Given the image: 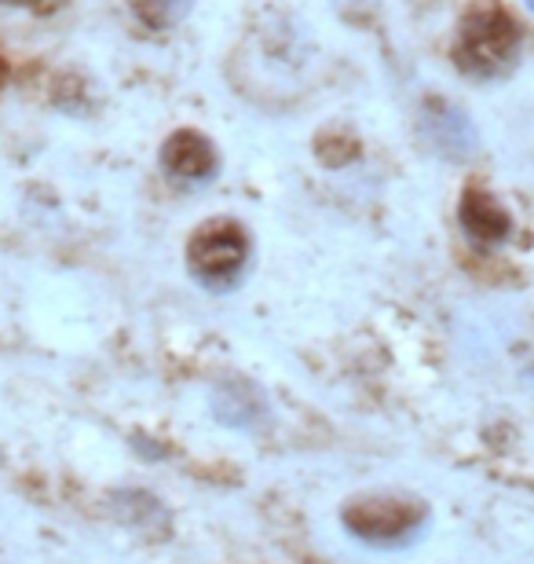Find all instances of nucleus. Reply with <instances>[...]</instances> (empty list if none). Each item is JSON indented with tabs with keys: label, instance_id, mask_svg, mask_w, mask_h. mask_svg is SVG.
<instances>
[{
	"label": "nucleus",
	"instance_id": "4",
	"mask_svg": "<svg viewBox=\"0 0 534 564\" xmlns=\"http://www.w3.org/2000/svg\"><path fill=\"white\" fill-rule=\"evenodd\" d=\"M417 132L422 140L443 158H472L480 147V132L469 121L461 107L447 104V99H425L422 115H417Z\"/></svg>",
	"mask_w": 534,
	"mask_h": 564
},
{
	"label": "nucleus",
	"instance_id": "5",
	"mask_svg": "<svg viewBox=\"0 0 534 564\" xmlns=\"http://www.w3.org/2000/svg\"><path fill=\"white\" fill-rule=\"evenodd\" d=\"M162 169L173 180L198 184V180L216 176V169H220V154H216V147L206 137H201V132L179 129L162 147Z\"/></svg>",
	"mask_w": 534,
	"mask_h": 564
},
{
	"label": "nucleus",
	"instance_id": "1",
	"mask_svg": "<svg viewBox=\"0 0 534 564\" xmlns=\"http://www.w3.org/2000/svg\"><path fill=\"white\" fill-rule=\"evenodd\" d=\"M520 26L502 4L487 0L461 19L458 41H454V63L472 77H498L516 63Z\"/></svg>",
	"mask_w": 534,
	"mask_h": 564
},
{
	"label": "nucleus",
	"instance_id": "2",
	"mask_svg": "<svg viewBox=\"0 0 534 564\" xmlns=\"http://www.w3.org/2000/svg\"><path fill=\"white\" fill-rule=\"evenodd\" d=\"M340 524L359 543L400 550L422 535V528L428 524V506L414 495H359V499L345 502Z\"/></svg>",
	"mask_w": 534,
	"mask_h": 564
},
{
	"label": "nucleus",
	"instance_id": "6",
	"mask_svg": "<svg viewBox=\"0 0 534 564\" xmlns=\"http://www.w3.org/2000/svg\"><path fill=\"white\" fill-rule=\"evenodd\" d=\"M458 220H461L465 235L480 246H502L509 235H513V213L483 187L465 191L461 206H458Z\"/></svg>",
	"mask_w": 534,
	"mask_h": 564
},
{
	"label": "nucleus",
	"instance_id": "3",
	"mask_svg": "<svg viewBox=\"0 0 534 564\" xmlns=\"http://www.w3.org/2000/svg\"><path fill=\"white\" fill-rule=\"evenodd\" d=\"M249 264V235L238 220H206L187 239V268L206 286H235Z\"/></svg>",
	"mask_w": 534,
	"mask_h": 564
},
{
	"label": "nucleus",
	"instance_id": "9",
	"mask_svg": "<svg viewBox=\"0 0 534 564\" xmlns=\"http://www.w3.org/2000/svg\"><path fill=\"white\" fill-rule=\"evenodd\" d=\"M527 8H531V11H534V0H527Z\"/></svg>",
	"mask_w": 534,
	"mask_h": 564
},
{
	"label": "nucleus",
	"instance_id": "7",
	"mask_svg": "<svg viewBox=\"0 0 534 564\" xmlns=\"http://www.w3.org/2000/svg\"><path fill=\"white\" fill-rule=\"evenodd\" d=\"M132 8L151 30H168L187 15L190 0H132Z\"/></svg>",
	"mask_w": 534,
	"mask_h": 564
},
{
	"label": "nucleus",
	"instance_id": "8",
	"mask_svg": "<svg viewBox=\"0 0 534 564\" xmlns=\"http://www.w3.org/2000/svg\"><path fill=\"white\" fill-rule=\"evenodd\" d=\"M8 4H37V0H8Z\"/></svg>",
	"mask_w": 534,
	"mask_h": 564
}]
</instances>
